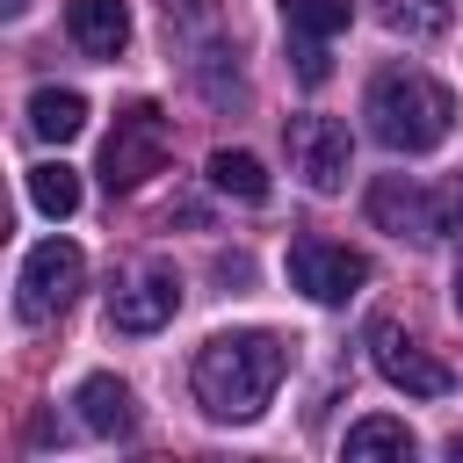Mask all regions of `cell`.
Returning <instances> with one entry per match:
<instances>
[{"instance_id": "13", "label": "cell", "mask_w": 463, "mask_h": 463, "mask_svg": "<svg viewBox=\"0 0 463 463\" xmlns=\"http://www.w3.org/2000/svg\"><path fill=\"white\" fill-rule=\"evenodd\" d=\"M420 441H412V427L405 420H391V412H369V420H354L347 427V456L354 463H376V456H391V463H405Z\"/></svg>"}, {"instance_id": "16", "label": "cell", "mask_w": 463, "mask_h": 463, "mask_svg": "<svg viewBox=\"0 0 463 463\" xmlns=\"http://www.w3.org/2000/svg\"><path fill=\"white\" fill-rule=\"evenodd\" d=\"M456 22V0H391L383 7V29L391 36H441Z\"/></svg>"}, {"instance_id": "2", "label": "cell", "mask_w": 463, "mask_h": 463, "mask_svg": "<svg viewBox=\"0 0 463 463\" xmlns=\"http://www.w3.org/2000/svg\"><path fill=\"white\" fill-rule=\"evenodd\" d=\"M362 116H369V137H376L383 152H434V145H449V130H456V94H449L441 80L412 72V65H391V72L369 80Z\"/></svg>"}, {"instance_id": "3", "label": "cell", "mask_w": 463, "mask_h": 463, "mask_svg": "<svg viewBox=\"0 0 463 463\" xmlns=\"http://www.w3.org/2000/svg\"><path fill=\"white\" fill-rule=\"evenodd\" d=\"M369 224L391 232V239H412V246L456 239V232H463V181L420 188V181H405V174H383V181L369 188Z\"/></svg>"}, {"instance_id": "5", "label": "cell", "mask_w": 463, "mask_h": 463, "mask_svg": "<svg viewBox=\"0 0 463 463\" xmlns=\"http://www.w3.org/2000/svg\"><path fill=\"white\" fill-rule=\"evenodd\" d=\"M80 282H87V253L72 239H36L29 260H22V275H14V311L29 326H43V318H58L80 297Z\"/></svg>"}, {"instance_id": "10", "label": "cell", "mask_w": 463, "mask_h": 463, "mask_svg": "<svg viewBox=\"0 0 463 463\" xmlns=\"http://www.w3.org/2000/svg\"><path fill=\"white\" fill-rule=\"evenodd\" d=\"M72 405H80V427L101 434V441H123V434L137 427V398H130V383L109 376V369H94V376L72 391Z\"/></svg>"}, {"instance_id": "7", "label": "cell", "mask_w": 463, "mask_h": 463, "mask_svg": "<svg viewBox=\"0 0 463 463\" xmlns=\"http://www.w3.org/2000/svg\"><path fill=\"white\" fill-rule=\"evenodd\" d=\"M282 137H289V159H297V174H304L311 195H340L347 188V159H354L347 123H333V116H289Z\"/></svg>"}, {"instance_id": "17", "label": "cell", "mask_w": 463, "mask_h": 463, "mask_svg": "<svg viewBox=\"0 0 463 463\" xmlns=\"http://www.w3.org/2000/svg\"><path fill=\"white\" fill-rule=\"evenodd\" d=\"M275 7H282V29L289 36H340L347 14H354L347 0H275Z\"/></svg>"}, {"instance_id": "8", "label": "cell", "mask_w": 463, "mask_h": 463, "mask_svg": "<svg viewBox=\"0 0 463 463\" xmlns=\"http://www.w3.org/2000/svg\"><path fill=\"white\" fill-rule=\"evenodd\" d=\"M289 282L311 297V304H347L362 282H369V260L354 246H333V239H297L289 246Z\"/></svg>"}, {"instance_id": "20", "label": "cell", "mask_w": 463, "mask_h": 463, "mask_svg": "<svg viewBox=\"0 0 463 463\" xmlns=\"http://www.w3.org/2000/svg\"><path fill=\"white\" fill-rule=\"evenodd\" d=\"M449 456H456V463H463V434H456V441H449Z\"/></svg>"}, {"instance_id": "1", "label": "cell", "mask_w": 463, "mask_h": 463, "mask_svg": "<svg viewBox=\"0 0 463 463\" xmlns=\"http://www.w3.org/2000/svg\"><path fill=\"white\" fill-rule=\"evenodd\" d=\"M282 369H289V347L253 326V333H217V340H203L188 383H195V405H203L217 427H246V420L268 412Z\"/></svg>"}, {"instance_id": "18", "label": "cell", "mask_w": 463, "mask_h": 463, "mask_svg": "<svg viewBox=\"0 0 463 463\" xmlns=\"http://www.w3.org/2000/svg\"><path fill=\"white\" fill-rule=\"evenodd\" d=\"M289 58H297V80H304V87H326V80H333L326 36H297V51H289Z\"/></svg>"}, {"instance_id": "9", "label": "cell", "mask_w": 463, "mask_h": 463, "mask_svg": "<svg viewBox=\"0 0 463 463\" xmlns=\"http://www.w3.org/2000/svg\"><path fill=\"white\" fill-rule=\"evenodd\" d=\"M174 311H181V275L174 268H145V275L109 289V326L116 333H159Z\"/></svg>"}, {"instance_id": "15", "label": "cell", "mask_w": 463, "mask_h": 463, "mask_svg": "<svg viewBox=\"0 0 463 463\" xmlns=\"http://www.w3.org/2000/svg\"><path fill=\"white\" fill-rule=\"evenodd\" d=\"M29 203H36L43 217H72V210H80V174H72L65 159L29 166Z\"/></svg>"}, {"instance_id": "14", "label": "cell", "mask_w": 463, "mask_h": 463, "mask_svg": "<svg viewBox=\"0 0 463 463\" xmlns=\"http://www.w3.org/2000/svg\"><path fill=\"white\" fill-rule=\"evenodd\" d=\"M210 188H217V195H239V203H268V166H260L253 152L217 145V152H210Z\"/></svg>"}, {"instance_id": "4", "label": "cell", "mask_w": 463, "mask_h": 463, "mask_svg": "<svg viewBox=\"0 0 463 463\" xmlns=\"http://www.w3.org/2000/svg\"><path fill=\"white\" fill-rule=\"evenodd\" d=\"M166 116L152 109V101H130L123 116H116V130H109V145H101V181H109V195H130V188H145L152 174H159V159H166Z\"/></svg>"}, {"instance_id": "6", "label": "cell", "mask_w": 463, "mask_h": 463, "mask_svg": "<svg viewBox=\"0 0 463 463\" xmlns=\"http://www.w3.org/2000/svg\"><path fill=\"white\" fill-rule=\"evenodd\" d=\"M369 362H376V376H383L391 391H405V398H449V391H456L449 362H434V354H427L405 326H391V318L369 326Z\"/></svg>"}, {"instance_id": "19", "label": "cell", "mask_w": 463, "mask_h": 463, "mask_svg": "<svg viewBox=\"0 0 463 463\" xmlns=\"http://www.w3.org/2000/svg\"><path fill=\"white\" fill-rule=\"evenodd\" d=\"M456 311H463V260H456Z\"/></svg>"}, {"instance_id": "12", "label": "cell", "mask_w": 463, "mask_h": 463, "mask_svg": "<svg viewBox=\"0 0 463 463\" xmlns=\"http://www.w3.org/2000/svg\"><path fill=\"white\" fill-rule=\"evenodd\" d=\"M29 130H36L43 145H72V137L87 130V94H72V87H36V94H29Z\"/></svg>"}, {"instance_id": "11", "label": "cell", "mask_w": 463, "mask_h": 463, "mask_svg": "<svg viewBox=\"0 0 463 463\" xmlns=\"http://www.w3.org/2000/svg\"><path fill=\"white\" fill-rule=\"evenodd\" d=\"M65 36L87 58H123V43H130V0H65Z\"/></svg>"}]
</instances>
